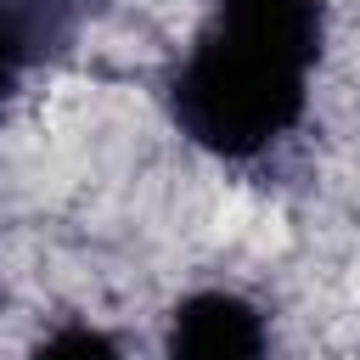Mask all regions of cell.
Instances as JSON below:
<instances>
[{
	"instance_id": "2",
	"label": "cell",
	"mask_w": 360,
	"mask_h": 360,
	"mask_svg": "<svg viewBox=\"0 0 360 360\" xmlns=\"http://www.w3.org/2000/svg\"><path fill=\"white\" fill-rule=\"evenodd\" d=\"M276 315L242 281H197L158 315V360H276Z\"/></svg>"
},
{
	"instance_id": "4",
	"label": "cell",
	"mask_w": 360,
	"mask_h": 360,
	"mask_svg": "<svg viewBox=\"0 0 360 360\" xmlns=\"http://www.w3.org/2000/svg\"><path fill=\"white\" fill-rule=\"evenodd\" d=\"M11 360H135V349L112 321L90 309H68V315L34 321L11 349Z\"/></svg>"
},
{
	"instance_id": "3",
	"label": "cell",
	"mask_w": 360,
	"mask_h": 360,
	"mask_svg": "<svg viewBox=\"0 0 360 360\" xmlns=\"http://www.w3.org/2000/svg\"><path fill=\"white\" fill-rule=\"evenodd\" d=\"M56 22L51 0H0V124L22 112L45 73V34Z\"/></svg>"
},
{
	"instance_id": "1",
	"label": "cell",
	"mask_w": 360,
	"mask_h": 360,
	"mask_svg": "<svg viewBox=\"0 0 360 360\" xmlns=\"http://www.w3.org/2000/svg\"><path fill=\"white\" fill-rule=\"evenodd\" d=\"M332 45V0H208L163 68V112L219 169L276 163L315 118Z\"/></svg>"
}]
</instances>
